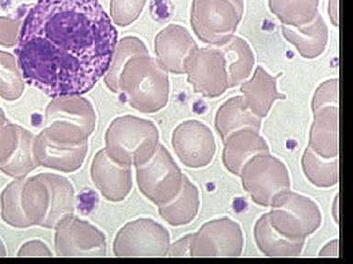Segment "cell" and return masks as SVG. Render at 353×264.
Masks as SVG:
<instances>
[{
    "mask_svg": "<svg viewBox=\"0 0 353 264\" xmlns=\"http://www.w3.org/2000/svg\"><path fill=\"white\" fill-rule=\"evenodd\" d=\"M183 69L196 94L214 98L229 88L226 60L218 47H197L185 60Z\"/></svg>",
    "mask_w": 353,
    "mask_h": 264,
    "instance_id": "cell-13",
    "label": "cell"
},
{
    "mask_svg": "<svg viewBox=\"0 0 353 264\" xmlns=\"http://www.w3.org/2000/svg\"><path fill=\"white\" fill-rule=\"evenodd\" d=\"M139 54H148V51L143 41H139L138 38L128 36V38L121 39L119 43L116 44L110 66H109L105 78H104V82L111 91L115 92V94L119 92L118 82H119L121 72L124 68L128 60Z\"/></svg>",
    "mask_w": 353,
    "mask_h": 264,
    "instance_id": "cell-28",
    "label": "cell"
},
{
    "mask_svg": "<svg viewBox=\"0 0 353 264\" xmlns=\"http://www.w3.org/2000/svg\"><path fill=\"white\" fill-rule=\"evenodd\" d=\"M196 48V41L182 25H169L155 38L157 62L166 72L185 74V61Z\"/></svg>",
    "mask_w": 353,
    "mask_h": 264,
    "instance_id": "cell-19",
    "label": "cell"
},
{
    "mask_svg": "<svg viewBox=\"0 0 353 264\" xmlns=\"http://www.w3.org/2000/svg\"><path fill=\"white\" fill-rule=\"evenodd\" d=\"M216 47L222 51L226 60L229 87L240 85L250 76L254 65V56L245 41L239 36H233L228 43Z\"/></svg>",
    "mask_w": 353,
    "mask_h": 264,
    "instance_id": "cell-25",
    "label": "cell"
},
{
    "mask_svg": "<svg viewBox=\"0 0 353 264\" xmlns=\"http://www.w3.org/2000/svg\"><path fill=\"white\" fill-rule=\"evenodd\" d=\"M170 236L163 226L148 219L126 224L116 235L113 252L119 258H162L168 254Z\"/></svg>",
    "mask_w": 353,
    "mask_h": 264,
    "instance_id": "cell-10",
    "label": "cell"
},
{
    "mask_svg": "<svg viewBox=\"0 0 353 264\" xmlns=\"http://www.w3.org/2000/svg\"><path fill=\"white\" fill-rule=\"evenodd\" d=\"M282 32L285 38L296 46L301 56L308 59L320 56L328 43V27L319 13L312 22L301 27L282 25Z\"/></svg>",
    "mask_w": 353,
    "mask_h": 264,
    "instance_id": "cell-21",
    "label": "cell"
},
{
    "mask_svg": "<svg viewBox=\"0 0 353 264\" xmlns=\"http://www.w3.org/2000/svg\"><path fill=\"white\" fill-rule=\"evenodd\" d=\"M243 238L240 226L223 219L209 222L192 234V256H239Z\"/></svg>",
    "mask_w": 353,
    "mask_h": 264,
    "instance_id": "cell-15",
    "label": "cell"
},
{
    "mask_svg": "<svg viewBox=\"0 0 353 264\" xmlns=\"http://www.w3.org/2000/svg\"><path fill=\"white\" fill-rule=\"evenodd\" d=\"M55 252L61 258H103L106 238L97 227L72 214L55 228Z\"/></svg>",
    "mask_w": 353,
    "mask_h": 264,
    "instance_id": "cell-12",
    "label": "cell"
},
{
    "mask_svg": "<svg viewBox=\"0 0 353 264\" xmlns=\"http://www.w3.org/2000/svg\"><path fill=\"white\" fill-rule=\"evenodd\" d=\"M157 126L150 120L134 116L114 120L105 134V151L116 163L139 166L154 154L158 144Z\"/></svg>",
    "mask_w": 353,
    "mask_h": 264,
    "instance_id": "cell-4",
    "label": "cell"
},
{
    "mask_svg": "<svg viewBox=\"0 0 353 264\" xmlns=\"http://www.w3.org/2000/svg\"><path fill=\"white\" fill-rule=\"evenodd\" d=\"M21 25L8 17H0V45L12 47L18 43Z\"/></svg>",
    "mask_w": 353,
    "mask_h": 264,
    "instance_id": "cell-33",
    "label": "cell"
},
{
    "mask_svg": "<svg viewBox=\"0 0 353 264\" xmlns=\"http://www.w3.org/2000/svg\"><path fill=\"white\" fill-rule=\"evenodd\" d=\"M24 80L15 57L0 51V96L8 101H15L22 96Z\"/></svg>",
    "mask_w": 353,
    "mask_h": 264,
    "instance_id": "cell-31",
    "label": "cell"
},
{
    "mask_svg": "<svg viewBox=\"0 0 353 264\" xmlns=\"http://www.w3.org/2000/svg\"><path fill=\"white\" fill-rule=\"evenodd\" d=\"M325 160L309 147L304 153V171L309 180L318 187L333 186L339 182V157H334L332 162Z\"/></svg>",
    "mask_w": 353,
    "mask_h": 264,
    "instance_id": "cell-30",
    "label": "cell"
},
{
    "mask_svg": "<svg viewBox=\"0 0 353 264\" xmlns=\"http://www.w3.org/2000/svg\"><path fill=\"white\" fill-rule=\"evenodd\" d=\"M267 214L271 226L290 240L304 241L321 223V214L314 201L290 191Z\"/></svg>",
    "mask_w": 353,
    "mask_h": 264,
    "instance_id": "cell-11",
    "label": "cell"
},
{
    "mask_svg": "<svg viewBox=\"0 0 353 264\" xmlns=\"http://www.w3.org/2000/svg\"><path fill=\"white\" fill-rule=\"evenodd\" d=\"M245 104L257 117H266L274 102L285 99V95L277 90V78L267 74L261 67L255 71L252 80L241 85Z\"/></svg>",
    "mask_w": 353,
    "mask_h": 264,
    "instance_id": "cell-22",
    "label": "cell"
},
{
    "mask_svg": "<svg viewBox=\"0 0 353 264\" xmlns=\"http://www.w3.org/2000/svg\"><path fill=\"white\" fill-rule=\"evenodd\" d=\"M172 145L181 162L190 168L208 166L216 151L212 132L196 120H189L176 127Z\"/></svg>",
    "mask_w": 353,
    "mask_h": 264,
    "instance_id": "cell-16",
    "label": "cell"
},
{
    "mask_svg": "<svg viewBox=\"0 0 353 264\" xmlns=\"http://www.w3.org/2000/svg\"><path fill=\"white\" fill-rule=\"evenodd\" d=\"M199 206V191L183 175L178 195L169 203L159 206V214L170 226H185L196 217Z\"/></svg>",
    "mask_w": 353,
    "mask_h": 264,
    "instance_id": "cell-24",
    "label": "cell"
},
{
    "mask_svg": "<svg viewBox=\"0 0 353 264\" xmlns=\"http://www.w3.org/2000/svg\"><path fill=\"white\" fill-rule=\"evenodd\" d=\"M243 12V0H194L190 24L201 41L220 46L233 38Z\"/></svg>",
    "mask_w": 353,
    "mask_h": 264,
    "instance_id": "cell-6",
    "label": "cell"
},
{
    "mask_svg": "<svg viewBox=\"0 0 353 264\" xmlns=\"http://www.w3.org/2000/svg\"><path fill=\"white\" fill-rule=\"evenodd\" d=\"M92 104L81 95L54 97L46 111V135L64 142H88L95 129Z\"/></svg>",
    "mask_w": 353,
    "mask_h": 264,
    "instance_id": "cell-5",
    "label": "cell"
},
{
    "mask_svg": "<svg viewBox=\"0 0 353 264\" xmlns=\"http://www.w3.org/2000/svg\"><path fill=\"white\" fill-rule=\"evenodd\" d=\"M312 108L315 122L309 148L324 159L339 157V80H328L317 88Z\"/></svg>",
    "mask_w": 353,
    "mask_h": 264,
    "instance_id": "cell-7",
    "label": "cell"
},
{
    "mask_svg": "<svg viewBox=\"0 0 353 264\" xmlns=\"http://www.w3.org/2000/svg\"><path fill=\"white\" fill-rule=\"evenodd\" d=\"M136 168L139 190L158 207L178 195L183 175L163 145H158L153 156Z\"/></svg>",
    "mask_w": 353,
    "mask_h": 264,
    "instance_id": "cell-9",
    "label": "cell"
},
{
    "mask_svg": "<svg viewBox=\"0 0 353 264\" xmlns=\"http://www.w3.org/2000/svg\"><path fill=\"white\" fill-rule=\"evenodd\" d=\"M24 182L25 178H21L9 183L0 196L2 219L8 226L15 228H28L32 226L26 217L21 201V193Z\"/></svg>",
    "mask_w": 353,
    "mask_h": 264,
    "instance_id": "cell-29",
    "label": "cell"
},
{
    "mask_svg": "<svg viewBox=\"0 0 353 264\" xmlns=\"http://www.w3.org/2000/svg\"><path fill=\"white\" fill-rule=\"evenodd\" d=\"M92 182L106 200H125L132 189V170L130 166L116 163L105 149L95 155L90 168Z\"/></svg>",
    "mask_w": 353,
    "mask_h": 264,
    "instance_id": "cell-18",
    "label": "cell"
},
{
    "mask_svg": "<svg viewBox=\"0 0 353 264\" xmlns=\"http://www.w3.org/2000/svg\"><path fill=\"white\" fill-rule=\"evenodd\" d=\"M50 248L46 245V243L41 240H32L26 243L20 248L18 252V256L23 258V256H52Z\"/></svg>",
    "mask_w": 353,
    "mask_h": 264,
    "instance_id": "cell-34",
    "label": "cell"
},
{
    "mask_svg": "<svg viewBox=\"0 0 353 264\" xmlns=\"http://www.w3.org/2000/svg\"><path fill=\"white\" fill-rule=\"evenodd\" d=\"M225 150L223 159L228 170L241 175L243 166L252 157L268 153V146L259 135V131L243 129L233 132L224 140Z\"/></svg>",
    "mask_w": 353,
    "mask_h": 264,
    "instance_id": "cell-20",
    "label": "cell"
},
{
    "mask_svg": "<svg viewBox=\"0 0 353 264\" xmlns=\"http://www.w3.org/2000/svg\"><path fill=\"white\" fill-rule=\"evenodd\" d=\"M7 256L6 248L4 245L3 242L0 240V258H4Z\"/></svg>",
    "mask_w": 353,
    "mask_h": 264,
    "instance_id": "cell-38",
    "label": "cell"
},
{
    "mask_svg": "<svg viewBox=\"0 0 353 264\" xmlns=\"http://www.w3.org/2000/svg\"><path fill=\"white\" fill-rule=\"evenodd\" d=\"M21 201L32 226L55 229L75 212V190L62 175L41 173L25 179Z\"/></svg>",
    "mask_w": 353,
    "mask_h": 264,
    "instance_id": "cell-2",
    "label": "cell"
},
{
    "mask_svg": "<svg viewBox=\"0 0 353 264\" xmlns=\"http://www.w3.org/2000/svg\"><path fill=\"white\" fill-rule=\"evenodd\" d=\"M243 184L253 201L272 206L290 191V178L284 164L268 153L252 157L241 171Z\"/></svg>",
    "mask_w": 353,
    "mask_h": 264,
    "instance_id": "cell-8",
    "label": "cell"
},
{
    "mask_svg": "<svg viewBox=\"0 0 353 264\" xmlns=\"http://www.w3.org/2000/svg\"><path fill=\"white\" fill-rule=\"evenodd\" d=\"M117 38L99 0H38L21 27L18 66L48 96L83 95L105 76Z\"/></svg>",
    "mask_w": 353,
    "mask_h": 264,
    "instance_id": "cell-1",
    "label": "cell"
},
{
    "mask_svg": "<svg viewBox=\"0 0 353 264\" xmlns=\"http://www.w3.org/2000/svg\"><path fill=\"white\" fill-rule=\"evenodd\" d=\"M118 87L128 103L139 112H157L168 102L167 72L148 54L136 55L128 60L121 72Z\"/></svg>",
    "mask_w": 353,
    "mask_h": 264,
    "instance_id": "cell-3",
    "label": "cell"
},
{
    "mask_svg": "<svg viewBox=\"0 0 353 264\" xmlns=\"http://www.w3.org/2000/svg\"><path fill=\"white\" fill-rule=\"evenodd\" d=\"M260 122V118L250 110L243 96L228 100L216 116V126L223 140L239 129H250L259 131Z\"/></svg>",
    "mask_w": 353,
    "mask_h": 264,
    "instance_id": "cell-23",
    "label": "cell"
},
{
    "mask_svg": "<svg viewBox=\"0 0 353 264\" xmlns=\"http://www.w3.org/2000/svg\"><path fill=\"white\" fill-rule=\"evenodd\" d=\"M318 6L319 0H269L271 12L282 24L296 28L312 22Z\"/></svg>",
    "mask_w": 353,
    "mask_h": 264,
    "instance_id": "cell-27",
    "label": "cell"
},
{
    "mask_svg": "<svg viewBox=\"0 0 353 264\" xmlns=\"http://www.w3.org/2000/svg\"><path fill=\"white\" fill-rule=\"evenodd\" d=\"M329 14L332 23L339 27V0H330Z\"/></svg>",
    "mask_w": 353,
    "mask_h": 264,
    "instance_id": "cell-36",
    "label": "cell"
},
{
    "mask_svg": "<svg viewBox=\"0 0 353 264\" xmlns=\"http://www.w3.org/2000/svg\"><path fill=\"white\" fill-rule=\"evenodd\" d=\"M255 239L262 252L268 256H297L303 250L304 241L290 240L281 235L271 226L267 214L255 226Z\"/></svg>",
    "mask_w": 353,
    "mask_h": 264,
    "instance_id": "cell-26",
    "label": "cell"
},
{
    "mask_svg": "<svg viewBox=\"0 0 353 264\" xmlns=\"http://www.w3.org/2000/svg\"><path fill=\"white\" fill-rule=\"evenodd\" d=\"M192 234L185 236L182 239L176 241L169 247L168 256H192Z\"/></svg>",
    "mask_w": 353,
    "mask_h": 264,
    "instance_id": "cell-35",
    "label": "cell"
},
{
    "mask_svg": "<svg viewBox=\"0 0 353 264\" xmlns=\"http://www.w3.org/2000/svg\"><path fill=\"white\" fill-rule=\"evenodd\" d=\"M145 3L146 0H111V17L121 27L131 25L143 12Z\"/></svg>",
    "mask_w": 353,
    "mask_h": 264,
    "instance_id": "cell-32",
    "label": "cell"
},
{
    "mask_svg": "<svg viewBox=\"0 0 353 264\" xmlns=\"http://www.w3.org/2000/svg\"><path fill=\"white\" fill-rule=\"evenodd\" d=\"M88 150V142H64L50 138L43 131L34 136L32 146L34 160L39 166L62 173L78 170L85 161Z\"/></svg>",
    "mask_w": 353,
    "mask_h": 264,
    "instance_id": "cell-17",
    "label": "cell"
},
{
    "mask_svg": "<svg viewBox=\"0 0 353 264\" xmlns=\"http://www.w3.org/2000/svg\"><path fill=\"white\" fill-rule=\"evenodd\" d=\"M6 124V118L4 115L3 111L0 108V129H2Z\"/></svg>",
    "mask_w": 353,
    "mask_h": 264,
    "instance_id": "cell-37",
    "label": "cell"
},
{
    "mask_svg": "<svg viewBox=\"0 0 353 264\" xmlns=\"http://www.w3.org/2000/svg\"><path fill=\"white\" fill-rule=\"evenodd\" d=\"M34 134L18 124H7L0 129V170L15 179L38 168L32 151Z\"/></svg>",
    "mask_w": 353,
    "mask_h": 264,
    "instance_id": "cell-14",
    "label": "cell"
}]
</instances>
